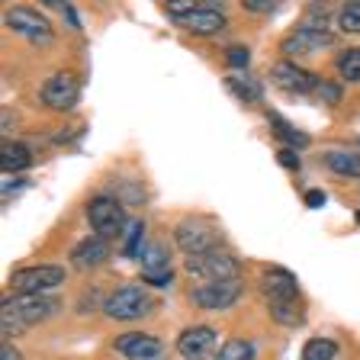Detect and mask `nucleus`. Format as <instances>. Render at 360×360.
Instances as JSON below:
<instances>
[{"instance_id": "obj_1", "label": "nucleus", "mask_w": 360, "mask_h": 360, "mask_svg": "<svg viewBox=\"0 0 360 360\" xmlns=\"http://www.w3.org/2000/svg\"><path fill=\"white\" fill-rule=\"evenodd\" d=\"M58 312V300L52 296H26V292H13L0 302V325H4V335L16 338L26 328L45 322Z\"/></svg>"}, {"instance_id": "obj_2", "label": "nucleus", "mask_w": 360, "mask_h": 360, "mask_svg": "<svg viewBox=\"0 0 360 360\" xmlns=\"http://www.w3.org/2000/svg\"><path fill=\"white\" fill-rule=\"evenodd\" d=\"M167 13L177 20L180 30L193 32V36H219L225 30V13L219 7H200L190 0H167Z\"/></svg>"}, {"instance_id": "obj_3", "label": "nucleus", "mask_w": 360, "mask_h": 360, "mask_svg": "<svg viewBox=\"0 0 360 360\" xmlns=\"http://www.w3.org/2000/svg\"><path fill=\"white\" fill-rule=\"evenodd\" d=\"M174 241L187 251V257H196V255L219 251V248H222V232H219L212 222H206V219L190 216L174 225Z\"/></svg>"}, {"instance_id": "obj_4", "label": "nucleus", "mask_w": 360, "mask_h": 360, "mask_svg": "<svg viewBox=\"0 0 360 360\" xmlns=\"http://www.w3.org/2000/svg\"><path fill=\"white\" fill-rule=\"evenodd\" d=\"M87 222L94 229V235L103 241L116 238V235L126 232V206L112 193H100L87 202Z\"/></svg>"}, {"instance_id": "obj_5", "label": "nucleus", "mask_w": 360, "mask_h": 360, "mask_svg": "<svg viewBox=\"0 0 360 360\" xmlns=\"http://www.w3.org/2000/svg\"><path fill=\"white\" fill-rule=\"evenodd\" d=\"M151 312H155V300L135 283L120 286V290L103 302V315L106 319H116V322H139V319H145V315H151Z\"/></svg>"}, {"instance_id": "obj_6", "label": "nucleus", "mask_w": 360, "mask_h": 360, "mask_svg": "<svg viewBox=\"0 0 360 360\" xmlns=\"http://www.w3.org/2000/svg\"><path fill=\"white\" fill-rule=\"evenodd\" d=\"M61 283H65V267L58 264H32V267H20L10 274L13 292H26V296H45Z\"/></svg>"}, {"instance_id": "obj_7", "label": "nucleus", "mask_w": 360, "mask_h": 360, "mask_svg": "<svg viewBox=\"0 0 360 360\" xmlns=\"http://www.w3.org/2000/svg\"><path fill=\"white\" fill-rule=\"evenodd\" d=\"M245 292V283L238 277L235 280H216V283H200L190 290V300H193L196 309L202 312H222V309L235 306Z\"/></svg>"}, {"instance_id": "obj_8", "label": "nucleus", "mask_w": 360, "mask_h": 360, "mask_svg": "<svg viewBox=\"0 0 360 360\" xmlns=\"http://www.w3.org/2000/svg\"><path fill=\"white\" fill-rule=\"evenodd\" d=\"M4 22H7V30H13L16 36H22V39H30L32 45H52V42H55L52 22L45 20L39 10L10 7L7 13H4Z\"/></svg>"}, {"instance_id": "obj_9", "label": "nucleus", "mask_w": 360, "mask_h": 360, "mask_svg": "<svg viewBox=\"0 0 360 360\" xmlns=\"http://www.w3.org/2000/svg\"><path fill=\"white\" fill-rule=\"evenodd\" d=\"M241 270V261L229 251H210V255H196L187 257V274L200 277L202 283H216V280H235Z\"/></svg>"}, {"instance_id": "obj_10", "label": "nucleus", "mask_w": 360, "mask_h": 360, "mask_svg": "<svg viewBox=\"0 0 360 360\" xmlns=\"http://www.w3.org/2000/svg\"><path fill=\"white\" fill-rule=\"evenodd\" d=\"M39 100H42L49 110H58V112H68L75 110L77 100H81V84L71 71H55L42 81L39 87Z\"/></svg>"}, {"instance_id": "obj_11", "label": "nucleus", "mask_w": 360, "mask_h": 360, "mask_svg": "<svg viewBox=\"0 0 360 360\" xmlns=\"http://www.w3.org/2000/svg\"><path fill=\"white\" fill-rule=\"evenodd\" d=\"M177 351L184 354V360H216L219 354V335L210 325H190L180 331Z\"/></svg>"}, {"instance_id": "obj_12", "label": "nucleus", "mask_w": 360, "mask_h": 360, "mask_svg": "<svg viewBox=\"0 0 360 360\" xmlns=\"http://www.w3.org/2000/svg\"><path fill=\"white\" fill-rule=\"evenodd\" d=\"M331 42H335V36L325 26L312 22V26H296L283 39V52L286 55H315V52H322V49H328Z\"/></svg>"}, {"instance_id": "obj_13", "label": "nucleus", "mask_w": 360, "mask_h": 360, "mask_svg": "<svg viewBox=\"0 0 360 360\" xmlns=\"http://www.w3.org/2000/svg\"><path fill=\"white\" fill-rule=\"evenodd\" d=\"M116 351L129 360H161L165 357V345L161 338L145 335V331H126V335L116 338Z\"/></svg>"}, {"instance_id": "obj_14", "label": "nucleus", "mask_w": 360, "mask_h": 360, "mask_svg": "<svg viewBox=\"0 0 360 360\" xmlns=\"http://www.w3.org/2000/svg\"><path fill=\"white\" fill-rule=\"evenodd\" d=\"M270 81L283 90H292V94H315V87H319V77H312L306 68H300L290 58L277 61L270 68Z\"/></svg>"}, {"instance_id": "obj_15", "label": "nucleus", "mask_w": 360, "mask_h": 360, "mask_svg": "<svg viewBox=\"0 0 360 360\" xmlns=\"http://www.w3.org/2000/svg\"><path fill=\"white\" fill-rule=\"evenodd\" d=\"M139 261H142V280H148L155 286L171 283V257H167V248L161 241H148Z\"/></svg>"}, {"instance_id": "obj_16", "label": "nucleus", "mask_w": 360, "mask_h": 360, "mask_svg": "<svg viewBox=\"0 0 360 360\" xmlns=\"http://www.w3.org/2000/svg\"><path fill=\"white\" fill-rule=\"evenodd\" d=\"M261 290H264V296H267V302L270 300H300V283H296V277L286 274V270H280V267L264 274Z\"/></svg>"}, {"instance_id": "obj_17", "label": "nucleus", "mask_w": 360, "mask_h": 360, "mask_svg": "<svg viewBox=\"0 0 360 360\" xmlns=\"http://www.w3.org/2000/svg\"><path fill=\"white\" fill-rule=\"evenodd\" d=\"M110 257V241L103 238H84L81 245H75V251H71V264H75L77 270H94L100 267V264Z\"/></svg>"}, {"instance_id": "obj_18", "label": "nucleus", "mask_w": 360, "mask_h": 360, "mask_svg": "<svg viewBox=\"0 0 360 360\" xmlns=\"http://www.w3.org/2000/svg\"><path fill=\"white\" fill-rule=\"evenodd\" d=\"M32 161V151L30 145L22 142H4V148H0V167H4V174H20L26 171Z\"/></svg>"}, {"instance_id": "obj_19", "label": "nucleus", "mask_w": 360, "mask_h": 360, "mask_svg": "<svg viewBox=\"0 0 360 360\" xmlns=\"http://www.w3.org/2000/svg\"><path fill=\"white\" fill-rule=\"evenodd\" d=\"M267 309H270V319L277 325H286V328H296V325H302V319H306L300 300H270Z\"/></svg>"}, {"instance_id": "obj_20", "label": "nucleus", "mask_w": 360, "mask_h": 360, "mask_svg": "<svg viewBox=\"0 0 360 360\" xmlns=\"http://www.w3.org/2000/svg\"><path fill=\"white\" fill-rule=\"evenodd\" d=\"M325 165L341 177H360V155L357 151H328Z\"/></svg>"}, {"instance_id": "obj_21", "label": "nucleus", "mask_w": 360, "mask_h": 360, "mask_svg": "<svg viewBox=\"0 0 360 360\" xmlns=\"http://www.w3.org/2000/svg\"><path fill=\"white\" fill-rule=\"evenodd\" d=\"M142 241H145V225L142 219H132L126 225V241H122V257H142Z\"/></svg>"}, {"instance_id": "obj_22", "label": "nucleus", "mask_w": 360, "mask_h": 360, "mask_svg": "<svg viewBox=\"0 0 360 360\" xmlns=\"http://www.w3.org/2000/svg\"><path fill=\"white\" fill-rule=\"evenodd\" d=\"M338 357V341L331 338H312L302 347V360H335Z\"/></svg>"}, {"instance_id": "obj_23", "label": "nucleus", "mask_w": 360, "mask_h": 360, "mask_svg": "<svg viewBox=\"0 0 360 360\" xmlns=\"http://www.w3.org/2000/svg\"><path fill=\"white\" fill-rule=\"evenodd\" d=\"M216 360H255V347H251V341H245V338H232V341H225V345L219 347Z\"/></svg>"}, {"instance_id": "obj_24", "label": "nucleus", "mask_w": 360, "mask_h": 360, "mask_svg": "<svg viewBox=\"0 0 360 360\" xmlns=\"http://www.w3.org/2000/svg\"><path fill=\"white\" fill-rule=\"evenodd\" d=\"M338 75L351 84H360V49H345L338 55Z\"/></svg>"}, {"instance_id": "obj_25", "label": "nucleus", "mask_w": 360, "mask_h": 360, "mask_svg": "<svg viewBox=\"0 0 360 360\" xmlns=\"http://www.w3.org/2000/svg\"><path fill=\"white\" fill-rule=\"evenodd\" d=\"M229 87L238 94L245 103H257L261 100V87L255 84V77H245V75H235V77H229Z\"/></svg>"}, {"instance_id": "obj_26", "label": "nucleus", "mask_w": 360, "mask_h": 360, "mask_svg": "<svg viewBox=\"0 0 360 360\" xmlns=\"http://www.w3.org/2000/svg\"><path fill=\"white\" fill-rule=\"evenodd\" d=\"M267 120H270V126H274V132H277L280 139H283V142L296 145V148H300V145H306V135H302V132H296V129H292L290 122H283V120H280V116H277V112H274V110L267 112Z\"/></svg>"}, {"instance_id": "obj_27", "label": "nucleus", "mask_w": 360, "mask_h": 360, "mask_svg": "<svg viewBox=\"0 0 360 360\" xmlns=\"http://www.w3.org/2000/svg\"><path fill=\"white\" fill-rule=\"evenodd\" d=\"M338 30L341 32H360V0H351L338 13Z\"/></svg>"}, {"instance_id": "obj_28", "label": "nucleus", "mask_w": 360, "mask_h": 360, "mask_svg": "<svg viewBox=\"0 0 360 360\" xmlns=\"http://www.w3.org/2000/svg\"><path fill=\"white\" fill-rule=\"evenodd\" d=\"M225 61H229V68H245L251 61V52H248L245 45H229L225 49Z\"/></svg>"}, {"instance_id": "obj_29", "label": "nucleus", "mask_w": 360, "mask_h": 360, "mask_svg": "<svg viewBox=\"0 0 360 360\" xmlns=\"http://www.w3.org/2000/svg\"><path fill=\"white\" fill-rule=\"evenodd\" d=\"M319 94H322V100L325 103H338V100H341V87H338L335 81H322V77H319Z\"/></svg>"}, {"instance_id": "obj_30", "label": "nucleus", "mask_w": 360, "mask_h": 360, "mask_svg": "<svg viewBox=\"0 0 360 360\" xmlns=\"http://www.w3.org/2000/svg\"><path fill=\"white\" fill-rule=\"evenodd\" d=\"M277 161L283 167H290V171H296V167H300V158H296V151H292V148H280L277 151Z\"/></svg>"}, {"instance_id": "obj_31", "label": "nucleus", "mask_w": 360, "mask_h": 360, "mask_svg": "<svg viewBox=\"0 0 360 360\" xmlns=\"http://www.w3.org/2000/svg\"><path fill=\"white\" fill-rule=\"evenodd\" d=\"M245 4L248 13H267V10H274V0H241Z\"/></svg>"}, {"instance_id": "obj_32", "label": "nucleus", "mask_w": 360, "mask_h": 360, "mask_svg": "<svg viewBox=\"0 0 360 360\" xmlns=\"http://www.w3.org/2000/svg\"><path fill=\"white\" fill-rule=\"evenodd\" d=\"M306 202H309V206H325V193H322V190H309Z\"/></svg>"}, {"instance_id": "obj_33", "label": "nucleus", "mask_w": 360, "mask_h": 360, "mask_svg": "<svg viewBox=\"0 0 360 360\" xmlns=\"http://www.w3.org/2000/svg\"><path fill=\"white\" fill-rule=\"evenodd\" d=\"M0 360H20V354H16L13 345H4L0 347Z\"/></svg>"}]
</instances>
